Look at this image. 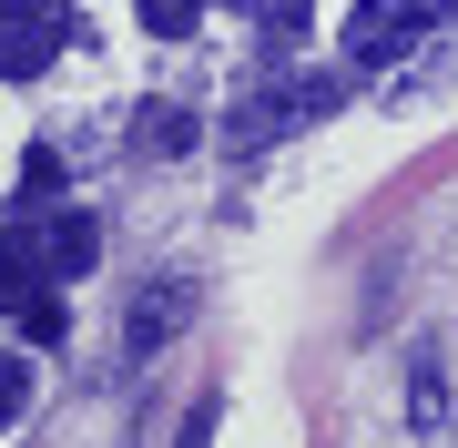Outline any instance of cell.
<instances>
[{
  "mask_svg": "<svg viewBox=\"0 0 458 448\" xmlns=\"http://www.w3.org/2000/svg\"><path fill=\"white\" fill-rule=\"evenodd\" d=\"M11 245L31 255V266H41L51 285H72V275H92V255H102V224L82 215V204H21Z\"/></svg>",
  "mask_w": 458,
  "mask_h": 448,
  "instance_id": "cell-1",
  "label": "cell"
},
{
  "mask_svg": "<svg viewBox=\"0 0 458 448\" xmlns=\"http://www.w3.org/2000/svg\"><path fill=\"white\" fill-rule=\"evenodd\" d=\"M458 11V0H357V11H346V62H397V51H408L418 31H438V21Z\"/></svg>",
  "mask_w": 458,
  "mask_h": 448,
  "instance_id": "cell-2",
  "label": "cell"
},
{
  "mask_svg": "<svg viewBox=\"0 0 458 448\" xmlns=\"http://www.w3.org/2000/svg\"><path fill=\"white\" fill-rule=\"evenodd\" d=\"M62 41H72V31H62V11H31V0H21V11L0 21V82H41Z\"/></svg>",
  "mask_w": 458,
  "mask_h": 448,
  "instance_id": "cell-3",
  "label": "cell"
},
{
  "mask_svg": "<svg viewBox=\"0 0 458 448\" xmlns=\"http://www.w3.org/2000/svg\"><path fill=\"white\" fill-rule=\"evenodd\" d=\"M183 326H194V285H183V275H153L143 285V296H132V357H153V347H164V336H183Z\"/></svg>",
  "mask_w": 458,
  "mask_h": 448,
  "instance_id": "cell-4",
  "label": "cell"
},
{
  "mask_svg": "<svg viewBox=\"0 0 458 448\" xmlns=\"http://www.w3.org/2000/svg\"><path fill=\"white\" fill-rule=\"evenodd\" d=\"M132 153H153V164L194 153V113H183V102H143V113H132Z\"/></svg>",
  "mask_w": 458,
  "mask_h": 448,
  "instance_id": "cell-5",
  "label": "cell"
},
{
  "mask_svg": "<svg viewBox=\"0 0 458 448\" xmlns=\"http://www.w3.org/2000/svg\"><path fill=\"white\" fill-rule=\"evenodd\" d=\"M132 11H143V31H164V41H194L204 0H132Z\"/></svg>",
  "mask_w": 458,
  "mask_h": 448,
  "instance_id": "cell-6",
  "label": "cell"
},
{
  "mask_svg": "<svg viewBox=\"0 0 458 448\" xmlns=\"http://www.w3.org/2000/svg\"><path fill=\"white\" fill-rule=\"evenodd\" d=\"M51 194H62V153L31 143V153H21V204H51Z\"/></svg>",
  "mask_w": 458,
  "mask_h": 448,
  "instance_id": "cell-7",
  "label": "cell"
},
{
  "mask_svg": "<svg viewBox=\"0 0 458 448\" xmlns=\"http://www.w3.org/2000/svg\"><path fill=\"white\" fill-rule=\"evenodd\" d=\"M245 11H255L265 41H295V31H306V0H245Z\"/></svg>",
  "mask_w": 458,
  "mask_h": 448,
  "instance_id": "cell-8",
  "label": "cell"
},
{
  "mask_svg": "<svg viewBox=\"0 0 458 448\" xmlns=\"http://www.w3.org/2000/svg\"><path fill=\"white\" fill-rule=\"evenodd\" d=\"M21 408H31V367H21V357H0V428H11Z\"/></svg>",
  "mask_w": 458,
  "mask_h": 448,
  "instance_id": "cell-9",
  "label": "cell"
},
{
  "mask_svg": "<svg viewBox=\"0 0 458 448\" xmlns=\"http://www.w3.org/2000/svg\"><path fill=\"white\" fill-rule=\"evenodd\" d=\"M31 11H72V0H31Z\"/></svg>",
  "mask_w": 458,
  "mask_h": 448,
  "instance_id": "cell-10",
  "label": "cell"
}]
</instances>
